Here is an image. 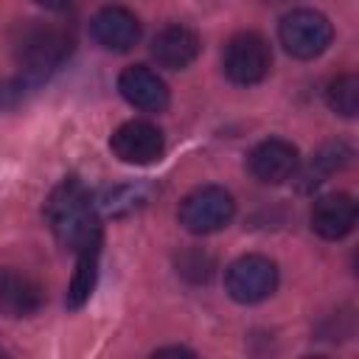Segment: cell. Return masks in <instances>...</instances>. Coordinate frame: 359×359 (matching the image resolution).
<instances>
[{"label":"cell","instance_id":"5b68a950","mask_svg":"<svg viewBox=\"0 0 359 359\" xmlns=\"http://www.w3.org/2000/svg\"><path fill=\"white\" fill-rule=\"evenodd\" d=\"M222 65H224V76L233 84H241V87L258 84L266 79V73L272 67L269 42L255 31H241V34L230 36V42L224 45Z\"/></svg>","mask_w":359,"mask_h":359},{"label":"cell","instance_id":"30bf717a","mask_svg":"<svg viewBox=\"0 0 359 359\" xmlns=\"http://www.w3.org/2000/svg\"><path fill=\"white\" fill-rule=\"evenodd\" d=\"M356 216H359V210H356V202L351 194H325L311 205L309 222L320 238L339 241L353 230Z\"/></svg>","mask_w":359,"mask_h":359},{"label":"cell","instance_id":"e0dca14e","mask_svg":"<svg viewBox=\"0 0 359 359\" xmlns=\"http://www.w3.org/2000/svg\"><path fill=\"white\" fill-rule=\"evenodd\" d=\"M34 3H39L42 8H50V11H62V8H67L73 0H34Z\"/></svg>","mask_w":359,"mask_h":359},{"label":"cell","instance_id":"3957f363","mask_svg":"<svg viewBox=\"0 0 359 359\" xmlns=\"http://www.w3.org/2000/svg\"><path fill=\"white\" fill-rule=\"evenodd\" d=\"M278 36L289 56L317 59L320 53L328 50L331 39H334V25L328 22L325 14H320L314 8H294L280 20Z\"/></svg>","mask_w":359,"mask_h":359},{"label":"cell","instance_id":"2e32d148","mask_svg":"<svg viewBox=\"0 0 359 359\" xmlns=\"http://www.w3.org/2000/svg\"><path fill=\"white\" fill-rule=\"evenodd\" d=\"M325 101L337 115L353 118L359 112V79L353 73L337 76L325 90Z\"/></svg>","mask_w":359,"mask_h":359},{"label":"cell","instance_id":"ba28073f","mask_svg":"<svg viewBox=\"0 0 359 359\" xmlns=\"http://www.w3.org/2000/svg\"><path fill=\"white\" fill-rule=\"evenodd\" d=\"M247 165H250V174L258 182H264V185H280V182L292 180L294 171L300 168V154H297V149L289 140L269 137V140H261L250 151Z\"/></svg>","mask_w":359,"mask_h":359},{"label":"cell","instance_id":"6da1fadb","mask_svg":"<svg viewBox=\"0 0 359 359\" xmlns=\"http://www.w3.org/2000/svg\"><path fill=\"white\" fill-rule=\"evenodd\" d=\"M45 219L50 222V230L59 238V244H65L73 252L93 236H101V219L95 216L93 196L76 177L62 180L50 191L45 202Z\"/></svg>","mask_w":359,"mask_h":359},{"label":"cell","instance_id":"5bb4252c","mask_svg":"<svg viewBox=\"0 0 359 359\" xmlns=\"http://www.w3.org/2000/svg\"><path fill=\"white\" fill-rule=\"evenodd\" d=\"M79 261H76V272H73V280H70V289H67V306L70 309H81L93 289H95V280H98V258H101V236H93L90 241H84L79 250H76Z\"/></svg>","mask_w":359,"mask_h":359},{"label":"cell","instance_id":"52a82bcc","mask_svg":"<svg viewBox=\"0 0 359 359\" xmlns=\"http://www.w3.org/2000/svg\"><path fill=\"white\" fill-rule=\"evenodd\" d=\"M109 149L121 163L149 165V163L163 157L165 140H163V132L154 123H149V121H126L112 132Z\"/></svg>","mask_w":359,"mask_h":359},{"label":"cell","instance_id":"8fae6325","mask_svg":"<svg viewBox=\"0 0 359 359\" xmlns=\"http://www.w3.org/2000/svg\"><path fill=\"white\" fill-rule=\"evenodd\" d=\"M121 95L143 112H163L168 107V87L165 81L146 65H132L118 76Z\"/></svg>","mask_w":359,"mask_h":359},{"label":"cell","instance_id":"7a4b0ae2","mask_svg":"<svg viewBox=\"0 0 359 359\" xmlns=\"http://www.w3.org/2000/svg\"><path fill=\"white\" fill-rule=\"evenodd\" d=\"M73 34L65 25L31 20L20 25L14 36V59L25 76L42 79L65 65V59L73 53Z\"/></svg>","mask_w":359,"mask_h":359},{"label":"cell","instance_id":"8992f818","mask_svg":"<svg viewBox=\"0 0 359 359\" xmlns=\"http://www.w3.org/2000/svg\"><path fill=\"white\" fill-rule=\"evenodd\" d=\"M224 286L236 303H261L278 289V264L266 255H241L227 266Z\"/></svg>","mask_w":359,"mask_h":359},{"label":"cell","instance_id":"9c48e42d","mask_svg":"<svg viewBox=\"0 0 359 359\" xmlns=\"http://www.w3.org/2000/svg\"><path fill=\"white\" fill-rule=\"evenodd\" d=\"M90 34L95 39V45H101L104 50H115V53H126L137 45L140 39V22L137 17L123 8V6H104L93 14L90 20Z\"/></svg>","mask_w":359,"mask_h":359},{"label":"cell","instance_id":"4fadbf2b","mask_svg":"<svg viewBox=\"0 0 359 359\" xmlns=\"http://www.w3.org/2000/svg\"><path fill=\"white\" fill-rule=\"evenodd\" d=\"M199 50H202V42L196 31L188 25H168L151 42V56L157 59L160 67H168V70L188 67L199 56Z\"/></svg>","mask_w":359,"mask_h":359},{"label":"cell","instance_id":"277c9868","mask_svg":"<svg viewBox=\"0 0 359 359\" xmlns=\"http://www.w3.org/2000/svg\"><path fill=\"white\" fill-rule=\"evenodd\" d=\"M177 216L188 233L208 236V233H216L233 222L236 202H233V194L224 191L222 185H202L180 202Z\"/></svg>","mask_w":359,"mask_h":359},{"label":"cell","instance_id":"9a60e30c","mask_svg":"<svg viewBox=\"0 0 359 359\" xmlns=\"http://www.w3.org/2000/svg\"><path fill=\"white\" fill-rule=\"evenodd\" d=\"M348 160H351V149H348L345 143H328V146H323V149L311 157V163H309L303 171L297 168L292 180H300V191H309V188L325 182V180H328L334 171H339Z\"/></svg>","mask_w":359,"mask_h":359},{"label":"cell","instance_id":"7c38bea8","mask_svg":"<svg viewBox=\"0 0 359 359\" xmlns=\"http://www.w3.org/2000/svg\"><path fill=\"white\" fill-rule=\"evenodd\" d=\"M45 289L20 269H0V309L8 317H31L42 309Z\"/></svg>","mask_w":359,"mask_h":359}]
</instances>
